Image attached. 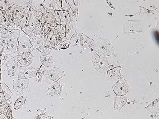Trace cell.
I'll return each mask as SVG.
<instances>
[{"instance_id": "obj_1", "label": "cell", "mask_w": 159, "mask_h": 119, "mask_svg": "<svg viewBox=\"0 0 159 119\" xmlns=\"http://www.w3.org/2000/svg\"><path fill=\"white\" fill-rule=\"evenodd\" d=\"M65 76L64 71L56 67L45 68L43 71L38 82H41L43 79L45 82L49 84L58 82Z\"/></svg>"}, {"instance_id": "obj_2", "label": "cell", "mask_w": 159, "mask_h": 119, "mask_svg": "<svg viewBox=\"0 0 159 119\" xmlns=\"http://www.w3.org/2000/svg\"><path fill=\"white\" fill-rule=\"evenodd\" d=\"M60 39L57 30L51 27L49 32L45 36V46L48 49H52L56 47Z\"/></svg>"}, {"instance_id": "obj_3", "label": "cell", "mask_w": 159, "mask_h": 119, "mask_svg": "<svg viewBox=\"0 0 159 119\" xmlns=\"http://www.w3.org/2000/svg\"><path fill=\"white\" fill-rule=\"evenodd\" d=\"M19 54L32 53L34 51V46L30 39L28 37H19L17 39Z\"/></svg>"}, {"instance_id": "obj_4", "label": "cell", "mask_w": 159, "mask_h": 119, "mask_svg": "<svg viewBox=\"0 0 159 119\" xmlns=\"http://www.w3.org/2000/svg\"><path fill=\"white\" fill-rule=\"evenodd\" d=\"M2 60L6 65L8 76H14L18 70V64L17 60L14 57L7 54H3Z\"/></svg>"}, {"instance_id": "obj_5", "label": "cell", "mask_w": 159, "mask_h": 119, "mask_svg": "<svg viewBox=\"0 0 159 119\" xmlns=\"http://www.w3.org/2000/svg\"><path fill=\"white\" fill-rule=\"evenodd\" d=\"M30 83L29 79H23L18 77L15 78L13 79L12 86L16 95L18 97L22 96L28 87Z\"/></svg>"}, {"instance_id": "obj_6", "label": "cell", "mask_w": 159, "mask_h": 119, "mask_svg": "<svg viewBox=\"0 0 159 119\" xmlns=\"http://www.w3.org/2000/svg\"><path fill=\"white\" fill-rule=\"evenodd\" d=\"M32 10L31 7L29 8H22L18 13L14 20L16 27L20 30L24 28L27 22L30 11Z\"/></svg>"}, {"instance_id": "obj_7", "label": "cell", "mask_w": 159, "mask_h": 119, "mask_svg": "<svg viewBox=\"0 0 159 119\" xmlns=\"http://www.w3.org/2000/svg\"><path fill=\"white\" fill-rule=\"evenodd\" d=\"M34 11H30L28 19L25 27L21 30L22 33L28 35L31 31H34L40 27L34 15Z\"/></svg>"}, {"instance_id": "obj_8", "label": "cell", "mask_w": 159, "mask_h": 119, "mask_svg": "<svg viewBox=\"0 0 159 119\" xmlns=\"http://www.w3.org/2000/svg\"><path fill=\"white\" fill-rule=\"evenodd\" d=\"M93 49L100 55H110L113 51L112 46L107 40H102L94 46Z\"/></svg>"}, {"instance_id": "obj_9", "label": "cell", "mask_w": 159, "mask_h": 119, "mask_svg": "<svg viewBox=\"0 0 159 119\" xmlns=\"http://www.w3.org/2000/svg\"><path fill=\"white\" fill-rule=\"evenodd\" d=\"M115 93L119 96L126 95L129 90L130 87L125 80L120 79L113 86Z\"/></svg>"}, {"instance_id": "obj_10", "label": "cell", "mask_w": 159, "mask_h": 119, "mask_svg": "<svg viewBox=\"0 0 159 119\" xmlns=\"http://www.w3.org/2000/svg\"><path fill=\"white\" fill-rule=\"evenodd\" d=\"M140 21L128 20L124 26L125 33L128 35L133 34L139 32H142L143 29L140 28Z\"/></svg>"}, {"instance_id": "obj_11", "label": "cell", "mask_w": 159, "mask_h": 119, "mask_svg": "<svg viewBox=\"0 0 159 119\" xmlns=\"http://www.w3.org/2000/svg\"><path fill=\"white\" fill-rule=\"evenodd\" d=\"M19 67H29L34 61V56L31 53L19 54L14 57Z\"/></svg>"}, {"instance_id": "obj_12", "label": "cell", "mask_w": 159, "mask_h": 119, "mask_svg": "<svg viewBox=\"0 0 159 119\" xmlns=\"http://www.w3.org/2000/svg\"><path fill=\"white\" fill-rule=\"evenodd\" d=\"M38 69L32 67H19L18 78L23 79L35 77Z\"/></svg>"}, {"instance_id": "obj_13", "label": "cell", "mask_w": 159, "mask_h": 119, "mask_svg": "<svg viewBox=\"0 0 159 119\" xmlns=\"http://www.w3.org/2000/svg\"><path fill=\"white\" fill-rule=\"evenodd\" d=\"M62 90V86L60 81L54 82L50 84L48 88V92L51 96L60 95Z\"/></svg>"}, {"instance_id": "obj_14", "label": "cell", "mask_w": 159, "mask_h": 119, "mask_svg": "<svg viewBox=\"0 0 159 119\" xmlns=\"http://www.w3.org/2000/svg\"><path fill=\"white\" fill-rule=\"evenodd\" d=\"M65 39L70 41L72 37L77 33V26L75 23L71 21L65 25Z\"/></svg>"}, {"instance_id": "obj_15", "label": "cell", "mask_w": 159, "mask_h": 119, "mask_svg": "<svg viewBox=\"0 0 159 119\" xmlns=\"http://www.w3.org/2000/svg\"><path fill=\"white\" fill-rule=\"evenodd\" d=\"M18 43L17 40L10 41L7 43L3 48L8 54L16 55L19 54L18 51Z\"/></svg>"}, {"instance_id": "obj_16", "label": "cell", "mask_w": 159, "mask_h": 119, "mask_svg": "<svg viewBox=\"0 0 159 119\" xmlns=\"http://www.w3.org/2000/svg\"><path fill=\"white\" fill-rule=\"evenodd\" d=\"M45 36L42 37L34 42L35 48L43 54L44 55H48L50 54L53 49H48L45 45Z\"/></svg>"}, {"instance_id": "obj_17", "label": "cell", "mask_w": 159, "mask_h": 119, "mask_svg": "<svg viewBox=\"0 0 159 119\" xmlns=\"http://www.w3.org/2000/svg\"><path fill=\"white\" fill-rule=\"evenodd\" d=\"M20 30L19 29H11L5 35L1 36L9 39L10 41H14L17 40L20 35Z\"/></svg>"}, {"instance_id": "obj_18", "label": "cell", "mask_w": 159, "mask_h": 119, "mask_svg": "<svg viewBox=\"0 0 159 119\" xmlns=\"http://www.w3.org/2000/svg\"><path fill=\"white\" fill-rule=\"evenodd\" d=\"M113 108L116 110L120 111L127 102L126 98L124 96H115Z\"/></svg>"}, {"instance_id": "obj_19", "label": "cell", "mask_w": 159, "mask_h": 119, "mask_svg": "<svg viewBox=\"0 0 159 119\" xmlns=\"http://www.w3.org/2000/svg\"><path fill=\"white\" fill-rule=\"evenodd\" d=\"M44 0H33L31 5V7L34 11H37L42 12L44 14L46 11L44 7L43 2Z\"/></svg>"}, {"instance_id": "obj_20", "label": "cell", "mask_w": 159, "mask_h": 119, "mask_svg": "<svg viewBox=\"0 0 159 119\" xmlns=\"http://www.w3.org/2000/svg\"><path fill=\"white\" fill-rule=\"evenodd\" d=\"M68 12L71 21L75 23L79 21L78 8L75 5L74 3Z\"/></svg>"}, {"instance_id": "obj_21", "label": "cell", "mask_w": 159, "mask_h": 119, "mask_svg": "<svg viewBox=\"0 0 159 119\" xmlns=\"http://www.w3.org/2000/svg\"><path fill=\"white\" fill-rule=\"evenodd\" d=\"M28 36L31 40L34 43L37 39L45 35L44 32L40 27L35 30L31 31Z\"/></svg>"}, {"instance_id": "obj_22", "label": "cell", "mask_w": 159, "mask_h": 119, "mask_svg": "<svg viewBox=\"0 0 159 119\" xmlns=\"http://www.w3.org/2000/svg\"><path fill=\"white\" fill-rule=\"evenodd\" d=\"M70 46L72 47H80L82 44L81 33H77L74 34L69 41Z\"/></svg>"}, {"instance_id": "obj_23", "label": "cell", "mask_w": 159, "mask_h": 119, "mask_svg": "<svg viewBox=\"0 0 159 119\" xmlns=\"http://www.w3.org/2000/svg\"><path fill=\"white\" fill-rule=\"evenodd\" d=\"M10 4L11 6L13 5H16L25 8H29L33 2V0H27V1H24V0H20V1H17V0H9L8 1Z\"/></svg>"}, {"instance_id": "obj_24", "label": "cell", "mask_w": 159, "mask_h": 119, "mask_svg": "<svg viewBox=\"0 0 159 119\" xmlns=\"http://www.w3.org/2000/svg\"><path fill=\"white\" fill-rule=\"evenodd\" d=\"M54 12H46L43 15V17L46 23L50 24L51 26H56L58 25L55 18Z\"/></svg>"}, {"instance_id": "obj_25", "label": "cell", "mask_w": 159, "mask_h": 119, "mask_svg": "<svg viewBox=\"0 0 159 119\" xmlns=\"http://www.w3.org/2000/svg\"><path fill=\"white\" fill-rule=\"evenodd\" d=\"M40 60L43 65L46 68H48L53 64L54 60L51 56L43 55L40 57Z\"/></svg>"}, {"instance_id": "obj_26", "label": "cell", "mask_w": 159, "mask_h": 119, "mask_svg": "<svg viewBox=\"0 0 159 119\" xmlns=\"http://www.w3.org/2000/svg\"><path fill=\"white\" fill-rule=\"evenodd\" d=\"M81 34L82 42L81 47L82 49L90 48L93 46V43L86 35L83 33H81Z\"/></svg>"}, {"instance_id": "obj_27", "label": "cell", "mask_w": 159, "mask_h": 119, "mask_svg": "<svg viewBox=\"0 0 159 119\" xmlns=\"http://www.w3.org/2000/svg\"><path fill=\"white\" fill-rule=\"evenodd\" d=\"M121 68L120 67H116L108 72V79L110 81H113L119 78L121 75L120 71Z\"/></svg>"}, {"instance_id": "obj_28", "label": "cell", "mask_w": 159, "mask_h": 119, "mask_svg": "<svg viewBox=\"0 0 159 119\" xmlns=\"http://www.w3.org/2000/svg\"><path fill=\"white\" fill-rule=\"evenodd\" d=\"M60 18L61 24L65 25L71 21L67 11L61 10L60 11Z\"/></svg>"}, {"instance_id": "obj_29", "label": "cell", "mask_w": 159, "mask_h": 119, "mask_svg": "<svg viewBox=\"0 0 159 119\" xmlns=\"http://www.w3.org/2000/svg\"><path fill=\"white\" fill-rule=\"evenodd\" d=\"M67 41H68L65 39H61L60 38L56 47L52 49L57 50L69 48L70 46L69 44L66 42Z\"/></svg>"}, {"instance_id": "obj_30", "label": "cell", "mask_w": 159, "mask_h": 119, "mask_svg": "<svg viewBox=\"0 0 159 119\" xmlns=\"http://www.w3.org/2000/svg\"><path fill=\"white\" fill-rule=\"evenodd\" d=\"M51 27L57 30L61 39H65L66 35L65 25L61 24L56 26H51Z\"/></svg>"}, {"instance_id": "obj_31", "label": "cell", "mask_w": 159, "mask_h": 119, "mask_svg": "<svg viewBox=\"0 0 159 119\" xmlns=\"http://www.w3.org/2000/svg\"><path fill=\"white\" fill-rule=\"evenodd\" d=\"M27 97L23 96L20 97L16 100L14 105V108L16 110L20 109L25 104Z\"/></svg>"}, {"instance_id": "obj_32", "label": "cell", "mask_w": 159, "mask_h": 119, "mask_svg": "<svg viewBox=\"0 0 159 119\" xmlns=\"http://www.w3.org/2000/svg\"><path fill=\"white\" fill-rule=\"evenodd\" d=\"M11 6L8 1L6 0H0V10L5 12L10 10Z\"/></svg>"}, {"instance_id": "obj_33", "label": "cell", "mask_w": 159, "mask_h": 119, "mask_svg": "<svg viewBox=\"0 0 159 119\" xmlns=\"http://www.w3.org/2000/svg\"><path fill=\"white\" fill-rule=\"evenodd\" d=\"M61 6L62 10L68 11L73 4V1L61 0Z\"/></svg>"}, {"instance_id": "obj_34", "label": "cell", "mask_w": 159, "mask_h": 119, "mask_svg": "<svg viewBox=\"0 0 159 119\" xmlns=\"http://www.w3.org/2000/svg\"><path fill=\"white\" fill-rule=\"evenodd\" d=\"M53 10L55 11L62 10L61 0H51Z\"/></svg>"}, {"instance_id": "obj_35", "label": "cell", "mask_w": 159, "mask_h": 119, "mask_svg": "<svg viewBox=\"0 0 159 119\" xmlns=\"http://www.w3.org/2000/svg\"><path fill=\"white\" fill-rule=\"evenodd\" d=\"M16 27L14 23H11L9 26L4 27L0 28V34L1 36L4 35L9 29H15Z\"/></svg>"}, {"instance_id": "obj_36", "label": "cell", "mask_w": 159, "mask_h": 119, "mask_svg": "<svg viewBox=\"0 0 159 119\" xmlns=\"http://www.w3.org/2000/svg\"><path fill=\"white\" fill-rule=\"evenodd\" d=\"M34 14L39 25H40L42 22L43 17L44 14L42 12L37 11H34Z\"/></svg>"}, {"instance_id": "obj_37", "label": "cell", "mask_w": 159, "mask_h": 119, "mask_svg": "<svg viewBox=\"0 0 159 119\" xmlns=\"http://www.w3.org/2000/svg\"><path fill=\"white\" fill-rule=\"evenodd\" d=\"M6 18L10 23H14V18L13 17L12 13L11 11V10L5 12Z\"/></svg>"}, {"instance_id": "obj_38", "label": "cell", "mask_w": 159, "mask_h": 119, "mask_svg": "<svg viewBox=\"0 0 159 119\" xmlns=\"http://www.w3.org/2000/svg\"><path fill=\"white\" fill-rule=\"evenodd\" d=\"M43 4L46 11L48 10H53L51 0H44Z\"/></svg>"}, {"instance_id": "obj_39", "label": "cell", "mask_w": 159, "mask_h": 119, "mask_svg": "<svg viewBox=\"0 0 159 119\" xmlns=\"http://www.w3.org/2000/svg\"><path fill=\"white\" fill-rule=\"evenodd\" d=\"M19 6L16 5H13L11 6V11L13 13L16 15H17V13L22 8H23Z\"/></svg>"}, {"instance_id": "obj_40", "label": "cell", "mask_w": 159, "mask_h": 119, "mask_svg": "<svg viewBox=\"0 0 159 119\" xmlns=\"http://www.w3.org/2000/svg\"><path fill=\"white\" fill-rule=\"evenodd\" d=\"M10 41L9 39L2 37L0 34V48H3L7 43Z\"/></svg>"}, {"instance_id": "obj_41", "label": "cell", "mask_w": 159, "mask_h": 119, "mask_svg": "<svg viewBox=\"0 0 159 119\" xmlns=\"http://www.w3.org/2000/svg\"><path fill=\"white\" fill-rule=\"evenodd\" d=\"M51 25L50 24L47 23L44 24L42 29L44 32L45 36H46L48 33L51 29Z\"/></svg>"}, {"instance_id": "obj_42", "label": "cell", "mask_w": 159, "mask_h": 119, "mask_svg": "<svg viewBox=\"0 0 159 119\" xmlns=\"http://www.w3.org/2000/svg\"><path fill=\"white\" fill-rule=\"evenodd\" d=\"M10 23V22L6 18L0 20V28L4 27L9 26Z\"/></svg>"}, {"instance_id": "obj_43", "label": "cell", "mask_w": 159, "mask_h": 119, "mask_svg": "<svg viewBox=\"0 0 159 119\" xmlns=\"http://www.w3.org/2000/svg\"><path fill=\"white\" fill-rule=\"evenodd\" d=\"M40 113L41 116L43 118L46 117L48 116V113L46 108L44 110H41L40 112Z\"/></svg>"}, {"instance_id": "obj_44", "label": "cell", "mask_w": 159, "mask_h": 119, "mask_svg": "<svg viewBox=\"0 0 159 119\" xmlns=\"http://www.w3.org/2000/svg\"><path fill=\"white\" fill-rule=\"evenodd\" d=\"M6 18L5 13L4 12L0 10V20Z\"/></svg>"}, {"instance_id": "obj_45", "label": "cell", "mask_w": 159, "mask_h": 119, "mask_svg": "<svg viewBox=\"0 0 159 119\" xmlns=\"http://www.w3.org/2000/svg\"><path fill=\"white\" fill-rule=\"evenodd\" d=\"M74 4L78 8L80 5V1H77V0H74L73 1Z\"/></svg>"}, {"instance_id": "obj_46", "label": "cell", "mask_w": 159, "mask_h": 119, "mask_svg": "<svg viewBox=\"0 0 159 119\" xmlns=\"http://www.w3.org/2000/svg\"><path fill=\"white\" fill-rule=\"evenodd\" d=\"M4 51V50L3 48H0V58L2 57V54Z\"/></svg>"}, {"instance_id": "obj_47", "label": "cell", "mask_w": 159, "mask_h": 119, "mask_svg": "<svg viewBox=\"0 0 159 119\" xmlns=\"http://www.w3.org/2000/svg\"><path fill=\"white\" fill-rule=\"evenodd\" d=\"M51 118L52 117H47L46 118H45L44 119H52Z\"/></svg>"}]
</instances>
